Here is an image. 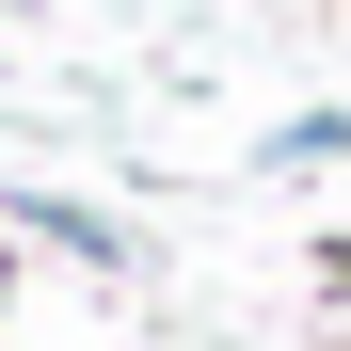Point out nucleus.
Wrapping results in <instances>:
<instances>
[{"label":"nucleus","instance_id":"f03ea898","mask_svg":"<svg viewBox=\"0 0 351 351\" xmlns=\"http://www.w3.org/2000/svg\"><path fill=\"white\" fill-rule=\"evenodd\" d=\"M304 160H351V112H287V128H271V176H304Z\"/></svg>","mask_w":351,"mask_h":351},{"label":"nucleus","instance_id":"f257e3e1","mask_svg":"<svg viewBox=\"0 0 351 351\" xmlns=\"http://www.w3.org/2000/svg\"><path fill=\"white\" fill-rule=\"evenodd\" d=\"M16 240H64L80 271H128V223H96V208H64V192H16Z\"/></svg>","mask_w":351,"mask_h":351}]
</instances>
